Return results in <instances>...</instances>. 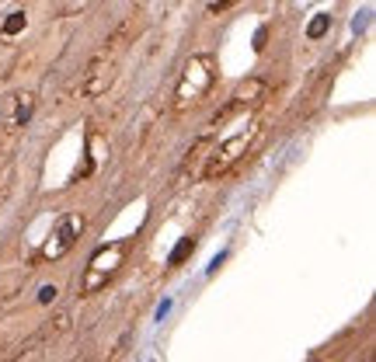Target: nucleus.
<instances>
[{
    "instance_id": "nucleus-2",
    "label": "nucleus",
    "mask_w": 376,
    "mask_h": 362,
    "mask_svg": "<svg viewBox=\"0 0 376 362\" xmlns=\"http://www.w3.org/2000/svg\"><path fill=\"white\" fill-rule=\"evenodd\" d=\"M126 251H129V240H115V244L101 247V251L91 258V265H88V275H84V289H88V293L101 289V286L108 282V275H112V272L122 265Z\"/></svg>"
},
{
    "instance_id": "nucleus-10",
    "label": "nucleus",
    "mask_w": 376,
    "mask_h": 362,
    "mask_svg": "<svg viewBox=\"0 0 376 362\" xmlns=\"http://www.w3.org/2000/svg\"><path fill=\"white\" fill-rule=\"evenodd\" d=\"M25 22H28L25 11H11V18L4 22V35H18V32L25 28Z\"/></svg>"
},
{
    "instance_id": "nucleus-12",
    "label": "nucleus",
    "mask_w": 376,
    "mask_h": 362,
    "mask_svg": "<svg viewBox=\"0 0 376 362\" xmlns=\"http://www.w3.org/2000/svg\"><path fill=\"white\" fill-rule=\"evenodd\" d=\"M265 42H268V28L261 25V28L254 32V53H261V49H265Z\"/></svg>"
},
{
    "instance_id": "nucleus-11",
    "label": "nucleus",
    "mask_w": 376,
    "mask_h": 362,
    "mask_svg": "<svg viewBox=\"0 0 376 362\" xmlns=\"http://www.w3.org/2000/svg\"><path fill=\"white\" fill-rule=\"evenodd\" d=\"M369 15H373V11H369V8H366V11H359V18H355V22H352V32H355V35H359V32H366V28H369Z\"/></svg>"
},
{
    "instance_id": "nucleus-7",
    "label": "nucleus",
    "mask_w": 376,
    "mask_h": 362,
    "mask_svg": "<svg viewBox=\"0 0 376 362\" xmlns=\"http://www.w3.org/2000/svg\"><path fill=\"white\" fill-rule=\"evenodd\" d=\"M265 91V81H247V84H240L237 88V94H234V105H247V101H258L254 94H261Z\"/></svg>"
},
{
    "instance_id": "nucleus-5",
    "label": "nucleus",
    "mask_w": 376,
    "mask_h": 362,
    "mask_svg": "<svg viewBox=\"0 0 376 362\" xmlns=\"http://www.w3.org/2000/svg\"><path fill=\"white\" fill-rule=\"evenodd\" d=\"M115 81V60H105V56H95L84 70V94L88 98H98L112 88Z\"/></svg>"
},
{
    "instance_id": "nucleus-1",
    "label": "nucleus",
    "mask_w": 376,
    "mask_h": 362,
    "mask_svg": "<svg viewBox=\"0 0 376 362\" xmlns=\"http://www.w3.org/2000/svg\"><path fill=\"white\" fill-rule=\"evenodd\" d=\"M213 81H216V63H213V56H206V53L192 56V60L185 63V74H181L178 88H174V108L185 112V108L199 105V101L209 94Z\"/></svg>"
},
{
    "instance_id": "nucleus-9",
    "label": "nucleus",
    "mask_w": 376,
    "mask_h": 362,
    "mask_svg": "<svg viewBox=\"0 0 376 362\" xmlns=\"http://www.w3.org/2000/svg\"><path fill=\"white\" fill-rule=\"evenodd\" d=\"M192 251H195V240H192V237H181V244L171 251V258H167V261H171V265H181V261H185Z\"/></svg>"
},
{
    "instance_id": "nucleus-13",
    "label": "nucleus",
    "mask_w": 376,
    "mask_h": 362,
    "mask_svg": "<svg viewBox=\"0 0 376 362\" xmlns=\"http://www.w3.org/2000/svg\"><path fill=\"white\" fill-rule=\"evenodd\" d=\"M53 296H56V286H42V293H39V299H42V303H49Z\"/></svg>"
},
{
    "instance_id": "nucleus-3",
    "label": "nucleus",
    "mask_w": 376,
    "mask_h": 362,
    "mask_svg": "<svg viewBox=\"0 0 376 362\" xmlns=\"http://www.w3.org/2000/svg\"><path fill=\"white\" fill-rule=\"evenodd\" d=\"M81 230H84V220H81V216H74V213L60 216L56 227H53V233H49V240H46V247H42V258H53V261L63 258V254L77 244Z\"/></svg>"
},
{
    "instance_id": "nucleus-14",
    "label": "nucleus",
    "mask_w": 376,
    "mask_h": 362,
    "mask_svg": "<svg viewBox=\"0 0 376 362\" xmlns=\"http://www.w3.org/2000/svg\"><path fill=\"white\" fill-rule=\"evenodd\" d=\"M237 0H213V11H227V8H234Z\"/></svg>"
},
{
    "instance_id": "nucleus-8",
    "label": "nucleus",
    "mask_w": 376,
    "mask_h": 362,
    "mask_svg": "<svg viewBox=\"0 0 376 362\" xmlns=\"http://www.w3.org/2000/svg\"><path fill=\"white\" fill-rule=\"evenodd\" d=\"M327 32H331V15H313V22L306 25V39L317 42V39H324Z\"/></svg>"
},
{
    "instance_id": "nucleus-4",
    "label": "nucleus",
    "mask_w": 376,
    "mask_h": 362,
    "mask_svg": "<svg viewBox=\"0 0 376 362\" xmlns=\"http://www.w3.org/2000/svg\"><path fill=\"white\" fill-rule=\"evenodd\" d=\"M247 143H251V129H247V133L230 136L227 143H220V147H216V154H213V157H209V164H206V178H220V174H227V171L240 161V154L247 150Z\"/></svg>"
},
{
    "instance_id": "nucleus-6",
    "label": "nucleus",
    "mask_w": 376,
    "mask_h": 362,
    "mask_svg": "<svg viewBox=\"0 0 376 362\" xmlns=\"http://www.w3.org/2000/svg\"><path fill=\"white\" fill-rule=\"evenodd\" d=\"M15 101H18V108H15V115H11V126H25V122L32 119L35 98H32V94H15Z\"/></svg>"
}]
</instances>
